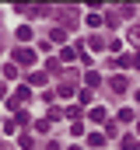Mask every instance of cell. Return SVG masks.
<instances>
[{
  "mask_svg": "<svg viewBox=\"0 0 140 150\" xmlns=\"http://www.w3.org/2000/svg\"><path fill=\"white\" fill-rule=\"evenodd\" d=\"M53 14H56V21H60V28H74V25L81 21V14H77L74 7H67V11L60 7V11H53Z\"/></svg>",
  "mask_w": 140,
  "mask_h": 150,
  "instance_id": "1",
  "label": "cell"
},
{
  "mask_svg": "<svg viewBox=\"0 0 140 150\" xmlns=\"http://www.w3.org/2000/svg\"><path fill=\"white\" fill-rule=\"evenodd\" d=\"M28 98H32V91H28V87H18V91H14V98H11L7 105H11V108H21Z\"/></svg>",
  "mask_w": 140,
  "mask_h": 150,
  "instance_id": "2",
  "label": "cell"
},
{
  "mask_svg": "<svg viewBox=\"0 0 140 150\" xmlns=\"http://www.w3.org/2000/svg\"><path fill=\"white\" fill-rule=\"evenodd\" d=\"M35 59H39V56H35V49H25V45H21V49H14V63H35Z\"/></svg>",
  "mask_w": 140,
  "mask_h": 150,
  "instance_id": "3",
  "label": "cell"
},
{
  "mask_svg": "<svg viewBox=\"0 0 140 150\" xmlns=\"http://www.w3.org/2000/svg\"><path fill=\"white\" fill-rule=\"evenodd\" d=\"M109 87H112V91H119V94H123V91H130V84H126V77H112V80H109Z\"/></svg>",
  "mask_w": 140,
  "mask_h": 150,
  "instance_id": "4",
  "label": "cell"
},
{
  "mask_svg": "<svg viewBox=\"0 0 140 150\" xmlns=\"http://www.w3.org/2000/svg\"><path fill=\"white\" fill-rule=\"evenodd\" d=\"M109 67L123 70V67H133V59H130V56H116V59H109Z\"/></svg>",
  "mask_w": 140,
  "mask_h": 150,
  "instance_id": "5",
  "label": "cell"
},
{
  "mask_svg": "<svg viewBox=\"0 0 140 150\" xmlns=\"http://www.w3.org/2000/svg\"><path fill=\"white\" fill-rule=\"evenodd\" d=\"M105 115H109V112H105L102 105H95V108H91V115H88V119H91V122H105Z\"/></svg>",
  "mask_w": 140,
  "mask_h": 150,
  "instance_id": "6",
  "label": "cell"
},
{
  "mask_svg": "<svg viewBox=\"0 0 140 150\" xmlns=\"http://www.w3.org/2000/svg\"><path fill=\"white\" fill-rule=\"evenodd\" d=\"M88 25H91V28H102V25H105V18L98 14V11H91V14H88Z\"/></svg>",
  "mask_w": 140,
  "mask_h": 150,
  "instance_id": "7",
  "label": "cell"
},
{
  "mask_svg": "<svg viewBox=\"0 0 140 150\" xmlns=\"http://www.w3.org/2000/svg\"><path fill=\"white\" fill-rule=\"evenodd\" d=\"M84 84H88V87H98V84H102V77L95 74V70H88V74H84Z\"/></svg>",
  "mask_w": 140,
  "mask_h": 150,
  "instance_id": "8",
  "label": "cell"
},
{
  "mask_svg": "<svg viewBox=\"0 0 140 150\" xmlns=\"http://www.w3.org/2000/svg\"><path fill=\"white\" fill-rule=\"evenodd\" d=\"M74 59H77V49H63V52H60V63H74Z\"/></svg>",
  "mask_w": 140,
  "mask_h": 150,
  "instance_id": "9",
  "label": "cell"
},
{
  "mask_svg": "<svg viewBox=\"0 0 140 150\" xmlns=\"http://www.w3.org/2000/svg\"><path fill=\"white\" fill-rule=\"evenodd\" d=\"M14 35H18V42H28V38H32V28H28V25H21Z\"/></svg>",
  "mask_w": 140,
  "mask_h": 150,
  "instance_id": "10",
  "label": "cell"
},
{
  "mask_svg": "<svg viewBox=\"0 0 140 150\" xmlns=\"http://www.w3.org/2000/svg\"><path fill=\"white\" fill-rule=\"evenodd\" d=\"M32 143H35V140H32V133H25V136H18V147H21V150H32Z\"/></svg>",
  "mask_w": 140,
  "mask_h": 150,
  "instance_id": "11",
  "label": "cell"
},
{
  "mask_svg": "<svg viewBox=\"0 0 140 150\" xmlns=\"http://www.w3.org/2000/svg\"><path fill=\"white\" fill-rule=\"evenodd\" d=\"M49 42H67V32H63V28H53V32H49Z\"/></svg>",
  "mask_w": 140,
  "mask_h": 150,
  "instance_id": "12",
  "label": "cell"
},
{
  "mask_svg": "<svg viewBox=\"0 0 140 150\" xmlns=\"http://www.w3.org/2000/svg\"><path fill=\"white\" fill-rule=\"evenodd\" d=\"M102 143H105L102 133H91V136H88V147H102Z\"/></svg>",
  "mask_w": 140,
  "mask_h": 150,
  "instance_id": "13",
  "label": "cell"
},
{
  "mask_svg": "<svg viewBox=\"0 0 140 150\" xmlns=\"http://www.w3.org/2000/svg\"><path fill=\"white\" fill-rule=\"evenodd\" d=\"M70 94H74V84L63 80V84H60V98H70Z\"/></svg>",
  "mask_w": 140,
  "mask_h": 150,
  "instance_id": "14",
  "label": "cell"
},
{
  "mask_svg": "<svg viewBox=\"0 0 140 150\" xmlns=\"http://www.w3.org/2000/svg\"><path fill=\"white\" fill-rule=\"evenodd\" d=\"M46 80H49V77H46V74H32V77H28V84H39V87H42Z\"/></svg>",
  "mask_w": 140,
  "mask_h": 150,
  "instance_id": "15",
  "label": "cell"
},
{
  "mask_svg": "<svg viewBox=\"0 0 140 150\" xmlns=\"http://www.w3.org/2000/svg\"><path fill=\"white\" fill-rule=\"evenodd\" d=\"M35 133H49V119H39L35 122Z\"/></svg>",
  "mask_w": 140,
  "mask_h": 150,
  "instance_id": "16",
  "label": "cell"
},
{
  "mask_svg": "<svg viewBox=\"0 0 140 150\" xmlns=\"http://www.w3.org/2000/svg\"><path fill=\"white\" fill-rule=\"evenodd\" d=\"M102 45H105V42H102L98 35H91V38H88V49H102Z\"/></svg>",
  "mask_w": 140,
  "mask_h": 150,
  "instance_id": "17",
  "label": "cell"
},
{
  "mask_svg": "<svg viewBox=\"0 0 140 150\" xmlns=\"http://www.w3.org/2000/svg\"><path fill=\"white\" fill-rule=\"evenodd\" d=\"M116 119H119V122H130V119H133V108H123V112L116 115Z\"/></svg>",
  "mask_w": 140,
  "mask_h": 150,
  "instance_id": "18",
  "label": "cell"
},
{
  "mask_svg": "<svg viewBox=\"0 0 140 150\" xmlns=\"http://www.w3.org/2000/svg\"><path fill=\"white\" fill-rule=\"evenodd\" d=\"M130 42H133V45H140V28H130Z\"/></svg>",
  "mask_w": 140,
  "mask_h": 150,
  "instance_id": "19",
  "label": "cell"
},
{
  "mask_svg": "<svg viewBox=\"0 0 140 150\" xmlns=\"http://www.w3.org/2000/svg\"><path fill=\"white\" fill-rule=\"evenodd\" d=\"M133 67H140V52H137V56H133Z\"/></svg>",
  "mask_w": 140,
  "mask_h": 150,
  "instance_id": "20",
  "label": "cell"
},
{
  "mask_svg": "<svg viewBox=\"0 0 140 150\" xmlns=\"http://www.w3.org/2000/svg\"><path fill=\"white\" fill-rule=\"evenodd\" d=\"M4 91H7V87H4V84H0V101H4Z\"/></svg>",
  "mask_w": 140,
  "mask_h": 150,
  "instance_id": "21",
  "label": "cell"
},
{
  "mask_svg": "<svg viewBox=\"0 0 140 150\" xmlns=\"http://www.w3.org/2000/svg\"><path fill=\"white\" fill-rule=\"evenodd\" d=\"M133 150H140V140H137V143H133Z\"/></svg>",
  "mask_w": 140,
  "mask_h": 150,
  "instance_id": "22",
  "label": "cell"
},
{
  "mask_svg": "<svg viewBox=\"0 0 140 150\" xmlns=\"http://www.w3.org/2000/svg\"><path fill=\"white\" fill-rule=\"evenodd\" d=\"M0 150H7V143H0Z\"/></svg>",
  "mask_w": 140,
  "mask_h": 150,
  "instance_id": "23",
  "label": "cell"
},
{
  "mask_svg": "<svg viewBox=\"0 0 140 150\" xmlns=\"http://www.w3.org/2000/svg\"><path fill=\"white\" fill-rule=\"evenodd\" d=\"M67 150H81V147H67Z\"/></svg>",
  "mask_w": 140,
  "mask_h": 150,
  "instance_id": "24",
  "label": "cell"
},
{
  "mask_svg": "<svg viewBox=\"0 0 140 150\" xmlns=\"http://www.w3.org/2000/svg\"><path fill=\"white\" fill-rule=\"evenodd\" d=\"M137 133H140V122H137Z\"/></svg>",
  "mask_w": 140,
  "mask_h": 150,
  "instance_id": "25",
  "label": "cell"
}]
</instances>
